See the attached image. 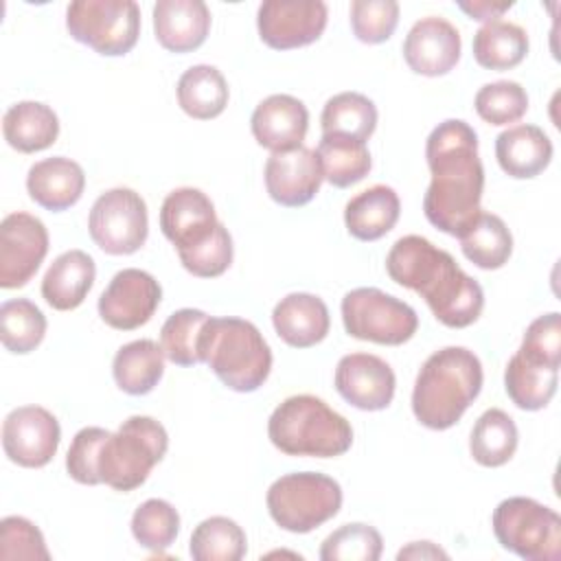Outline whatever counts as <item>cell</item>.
Segmentation results:
<instances>
[{"mask_svg": "<svg viewBox=\"0 0 561 561\" xmlns=\"http://www.w3.org/2000/svg\"><path fill=\"white\" fill-rule=\"evenodd\" d=\"M432 182L423 197L427 221L460 237L480 215L484 169L478 156V134L460 118L438 123L425 142Z\"/></svg>", "mask_w": 561, "mask_h": 561, "instance_id": "1", "label": "cell"}, {"mask_svg": "<svg viewBox=\"0 0 561 561\" xmlns=\"http://www.w3.org/2000/svg\"><path fill=\"white\" fill-rule=\"evenodd\" d=\"M388 276L416 291L434 318L449 329L473 324L484 309V291L476 278L465 274L454 256L421 234L394 241L386 256Z\"/></svg>", "mask_w": 561, "mask_h": 561, "instance_id": "2", "label": "cell"}, {"mask_svg": "<svg viewBox=\"0 0 561 561\" xmlns=\"http://www.w3.org/2000/svg\"><path fill=\"white\" fill-rule=\"evenodd\" d=\"M482 364L465 346H445L432 353L414 381L412 412L430 430H449L482 390Z\"/></svg>", "mask_w": 561, "mask_h": 561, "instance_id": "3", "label": "cell"}, {"mask_svg": "<svg viewBox=\"0 0 561 561\" xmlns=\"http://www.w3.org/2000/svg\"><path fill=\"white\" fill-rule=\"evenodd\" d=\"M267 436L287 456L335 458L351 449V423L313 394H294L276 405Z\"/></svg>", "mask_w": 561, "mask_h": 561, "instance_id": "4", "label": "cell"}, {"mask_svg": "<svg viewBox=\"0 0 561 561\" xmlns=\"http://www.w3.org/2000/svg\"><path fill=\"white\" fill-rule=\"evenodd\" d=\"M199 359L234 392L259 390L272 370V351L243 318H208L199 335Z\"/></svg>", "mask_w": 561, "mask_h": 561, "instance_id": "5", "label": "cell"}, {"mask_svg": "<svg viewBox=\"0 0 561 561\" xmlns=\"http://www.w3.org/2000/svg\"><path fill=\"white\" fill-rule=\"evenodd\" d=\"M169 434L151 416H129L105 438L99 454L101 482L114 491H134L149 478L151 469L164 458Z\"/></svg>", "mask_w": 561, "mask_h": 561, "instance_id": "6", "label": "cell"}, {"mask_svg": "<svg viewBox=\"0 0 561 561\" xmlns=\"http://www.w3.org/2000/svg\"><path fill=\"white\" fill-rule=\"evenodd\" d=\"M265 502L283 530L305 535L340 513L342 486L324 473L298 471L274 480Z\"/></svg>", "mask_w": 561, "mask_h": 561, "instance_id": "7", "label": "cell"}, {"mask_svg": "<svg viewBox=\"0 0 561 561\" xmlns=\"http://www.w3.org/2000/svg\"><path fill=\"white\" fill-rule=\"evenodd\" d=\"M500 546L526 561L561 559V517L533 497H506L491 517Z\"/></svg>", "mask_w": 561, "mask_h": 561, "instance_id": "8", "label": "cell"}, {"mask_svg": "<svg viewBox=\"0 0 561 561\" xmlns=\"http://www.w3.org/2000/svg\"><path fill=\"white\" fill-rule=\"evenodd\" d=\"M72 39L105 57L127 55L140 35V9L134 0H77L66 9Z\"/></svg>", "mask_w": 561, "mask_h": 561, "instance_id": "9", "label": "cell"}, {"mask_svg": "<svg viewBox=\"0 0 561 561\" xmlns=\"http://www.w3.org/2000/svg\"><path fill=\"white\" fill-rule=\"evenodd\" d=\"M342 322L351 337L383 346H401L419 329L416 311L377 287L351 289L342 298Z\"/></svg>", "mask_w": 561, "mask_h": 561, "instance_id": "10", "label": "cell"}, {"mask_svg": "<svg viewBox=\"0 0 561 561\" xmlns=\"http://www.w3.org/2000/svg\"><path fill=\"white\" fill-rule=\"evenodd\" d=\"M88 230L105 254H134L145 245L149 234L147 204L131 188H110L92 204Z\"/></svg>", "mask_w": 561, "mask_h": 561, "instance_id": "11", "label": "cell"}, {"mask_svg": "<svg viewBox=\"0 0 561 561\" xmlns=\"http://www.w3.org/2000/svg\"><path fill=\"white\" fill-rule=\"evenodd\" d=\"M329 9L322 0H265L256 11L263 44L274 50L309 46L327 28Z\"/></svg>", "mask_w": 561, "mask_h": 561, "instance_id": "12", "label": "cell"}, {"mask_svg": "<svg viewBox=\"0 0 561 561\" xmlns=\"http://www.w3.org/2000/svg\"><path fill=\"white\" fill-rule=\"evenodd\" d=\"M48 252V230L35 215L11 213L0 224V287H24Z\"/></svg>", "mask_w": 561, "mask_h": 561, "instance_id": "13", "label": "cell"}, {"mask_svg": "<svg viewBox=\"0 0 561 561\" xmlns=\"http://www.w3.org/2000/svg\"><path fill=\"white\" fill-rule=\"evenodd\" d=\"M59 421L42 405H22L7 414L2 423V449L7 458L26 469H39L59 449Z\"/></svg>", "mask_w": 561, "mask_h": 561, "instance_id": "14", "label": "cell"}, {"mask_svg": "<svg viewBox=\"0 0 561 561\" xmlns=\"http://www.w3.org/2000/svg\"><path fill=\"white\" fill-rule=\"evenodd\" d=\"M160 298L162 287L149 272L127 267L116 272L101 294L99 316L116 331H134L151 320Z\"/></svg>", "mask_w": 561, "mask_h": 561, "instance_id": "15", "label": "cell"}, {"mask_svg": "<svg viewBox=\"0 0 561 561\" xmlns=\"http://www.w3.org/2000/svg\"><path fill=\"white\" fill-rule=\"evenodd\" d=\"M394 388V370L377 355L351 353L344 355L335 366V390L357 410H386L392 403Z\"/></svg>", "mask_w": 561, "mask_h": 561, "instance_id": "16", "label": "cell"}, {"mask_svg": "<svg viewBox=\"0 0 561 561\" xmlns=\"http://www.w3.org/2000/svg\"><path fill=\"white\" fill-rule=\"evenodd\" d=\"M324 175L316 149L305 145L272 153L265 162V188L267 195L287 208L309 204L320 191Z\"/></svg>", "mask_w": 561, "mask_h": 561, "instance_id": "17", "label": "cell"}, {"mask_svg": "<svg viewBox=\"0 0 561 561\" xmlns=\"http://www.w3.org/2000/svg\"><path fill=\"white\" fill-rule=\"evenodd\" d=\"M219 219L210 197L193 186L171 191L160 208L162 234L175 245L178 254L202 245L217 228Z\"/></svg>", "mask_w": 561, "mask_h": 561, "instance_id": "18", "label": "cell"}, {"mask_svg": "<svg viewBox=\"0 0 561 561\" xmlns=\"http://www.w3.org/2000/svg\"><path fill=\"white\" fill-rule=\"evenodd\" d=\"M458 28L438 15H427L408 31L403 42V59L412 72L423 77L447 75L460 59Z\"/></svg>", "mask_w": 561, "mask_h": 561, "instance_id": "19", "label": "cell"}, {"mask_svg": "<svg viewBox=\"0 0 561 561\" xmlns=\"http://www.w3.org/2000/svg\"><path fill=\"white\" fill-rule=\"evenodd\" d=\"M250 129L254 140L272 153L289 151L302 145L309 129V112L291 94H272L254 107Z\"/></svg>", "mask_w": 561, "mask_h": 561, "instance_id": "20", "label": "cell"}, {"mask_svg": "<svg viewBox=\"0 0 561 561\" xmlns=\"http://www.w3.org/2000/svg\"><path fill=\"white\" fill-rule=\"evenodd\" d=\"M210 31V11L202 0H158L153 4V33L169 53L199 48Z\"/></svg>", "mask_w": 561, "mask_h": 561, "instance_id": "21", "label": "cell"}, {"mask_svg": "<svg viewBox=\"0 0 561 561\" xmlns=\"http://www.w3.org/2000/svg\"><path fill=\"white\" fill-rule=\"evenodd\" d=\"M85 188V173L79 162L53 156L35 162L26 175V191L35 204L61 213L75 206Z\"/></svg>", "mask_w": 561, "mask_h": 561, "instance_id": "22", "label": "cell"}, {"mask_svg": "<svg viewBox=\"0 0 561 561\" xmlns=\"http://www.w3.org/2000/svg\"><path fill=\"white\" fill-rule=\"evenodd\" d=\"M272 324L285 344L294 348H309L327 337L331 318L322 298L296 291L276 302Z\"/></svg>", "mask_w": 561, "mask_h": 561, "instance_id": "23", "label": "cell"}, {"mask_svg": "<svg viewBox=\"0 0 561 561\" xmlns=\"http://www.w3.org/2000/svg\"><path fill=\"white\" fill-rule=\"evenodd\" d=\"M552 140L537 125H515L495 138L500 169L515 180L539 175L552 160Z\"/></svg>", "mask_w": 561, "mask_h": 561, "instance_id": "24", "label": "cell"}, {"mask_svg": "<svg viewBox=\"0 0 561 561\" xmlns=\"http://www.w3.org/2000/svg\"><path fill=\"white\" fill-rule=\"evenodd\" d=\"M96 265L83 250L59 254L42 278V296L57 311L77 309L94 285Z\"/></svg>", "mask_w": 561, "mask_h": 561, "instance_id": "25", "label": "cell"}, {"mask_svg": "<svg viewBox=\"0 0 561 561\" xmlns=\"http://www.w3.org/2000/svg\"><path fill=\"white\" fill-rule=\"evenodd\" d=\"M399 213L401 202L394 188L375 184L348 199L344 208V224L351 237L359 241H377L394 228Z\"/></svg>", "mask_w": 561, "mask_h": 561, "instance_id": "26", "label": "cell"}, {"mask_svg": "<svg viewBox=\"0 0 561 561\" xmlns=\"http://www.w3.org/2000/svg\"><path fill=\"white\" fill-rule=\"evenodd\" d=\"M4 140L20 153L48 149L59 136L57 114L39 101H20L4 112Z\"/></svg>", "mask_w": 561, "mask_h": 561, "instance_id": "27", "label": "cell"}, {"mask_svg": "<svg viewBox=\"0 0 561 561\" xmlns=\"http://www.w3.org/2000/svg\"><path fill=\"white\" fill-rule=\"evenodd\" d=\"M164 373V351L158 342L142 337L121 346L112 362L116 386L134 397L151 392Z\"/></svg>", "mask_w": 561, "mask_h": 561, "instance_id": "28", "label": "cell"}, {"mask_svg": "<svg viewBox=\"0 0 561 561\" xmlns=\"http://www.w3.org/2000/svg\"><path fill=\"white\" fill-rule=\"evenodd\" d=\"M178 103L191 118H217L228 105V83L215 66H191L178 81Z\"/></svg>", "mask_w": 561, "mask_h": 561, "instance_id": "29", "label": "cell"}, {"mask_svg": "<svg viewBox=\"0 0 561 561\" xmlns=\"http://www.w3.org/2000/svg\"><path fill=\"white\" fill-rule=\"evenodd\" d=\"M458 239L462 254L480 270H500L513 254V234L504 219L493 213L480 210Z\"/></svg>", "mask_w": 561, "mask_h": 561, "instance_id": "30", "label": "cell"}, {"mask_svg": "<svg viewBox=\"0 0 561 561\" xmlns=\"http://www.w3.org/2000/svg\"><path fill=\"white\" fill-rule=\"evenodd\" d=\"M559 370L528 362L524 355L515 353L504 370V388L508 399L526 412L541 410L550 403L557 392Z\"/></svg>", "mask_w": 561, "mask_h": 561, "instance_id": "31", "label": "cell"}, {"mask_svg": "<svg viewBox=\"0 0 561 561\" xmlns=\"http://www.w3.org/2000/svg\"><path fill=\"white\" fill-rule=\"evenodd\" d=\"M517 440L515 421L504 410L491 408L482 412L471 427L469 451L482 467H502L515 456Z\"/></svg>", "mask_w": 561, "mask_h": 561, "instance_id": "32", "label": "cell"}, {"mask_svg": "<svg viewBox=\"0 0 561 561\" xmlns=\"http://www.w3.org/2000/svg\"><path fill=\"white\" fill-rule=\"evenodd\" d=\"M528 35L519 24L495 20L473 35V57L486 70H511L524 61Z\"/></svg>", "mask_w": 561, "mask_h": 561, "instance_id": "33", "label": "cell"}, {"mask_svg": "<svg viewBox=\"0 0 561 561\" xmlns=\"http://www.w3.org/2000/svg\"><path fill=\"white\" fill-rule=\"evenodd\" d=\"M320 127L322 136H346L366 142L377 127V107L359 92H340L324 103Z\"/></svg>", "mask_w": 561, "mask_h": 561, "instance_id": "34", "label": "cell"}, {"mask_svg": "<svg viewBox=\"0 0 561 561\" xmlns=\"http://www.w3.org/2000/svg\"><path fill=\"white\" fill-rule=\"evenodd\" d=\"M316 153L324 180L337 188L357 184L373 167L366 142L346 136H322Z\"/></svg>", "mask_w": 561, "mask_h": 561, "instance_id": "35", "label": "cell"}, {"mask_svg": "<svg viewBox=\"0 0 561 561\" xmlns=\"http://www.w3.org/2000/svg\"><path fill=\"white\" fill-rule=\"evenodd\" d=\"M248 541L243 528L224 515L199 522L191 535L188 552L195 561H239L245 557Z\"/></svg>", "mask_w": 561, "mask_h": 561, "instance_id": "36", "label": "cell"}, {"mask_svg": "<svg viewBox=\"0 0 561 561\" xmlns=\"http://www.w3.org/2000/svg\"><path fill=\"white\" fill-rule=\"evenodd\" d=\"M46 335V316L26 300L13 298L0 307V340L9 353L26 355L35 351Z\"/></svg>", "mask_w": 561, "mask_h": 561, "instance_id": "37", "label": "cell"}, {"mask_svg": "<svg viewBox=\"0 0 561 561\" xmlns=\"http://www.w3.org/2000/svg\"><path fill=\"white\" fill-rule=\"evenodd\" d=\"M210 316L202 309H178L160 329L164 357L178 366H195L199 359V335Z\"/></svg>", "mask_w": 561, "mask_h": 561, "instance_id": "38", "label": "cell"}, {"mask_svg": "<svg viewBox=\"0 0 561 561\" xmlns=\"http://www.w3.org/2000/svg\"><path fill=\"white\" fill-rule=\"evenodd\" d=\"M180 533V515L167 500L151 497L142 502L131 515V535L134 539L151 550L162 552L173 546Z\"/></svg>", "mask_w": 561, "mask_h": 561, "instance_id": "39", "label": "cell"}, {"mask_svg": "<svg viewBox=\"0 0 561 561\" xmlns=\"http://www.w3.org/2000/svg\"><path fill=\"white\" fill-rule=\"evenodd\" d=\"M383 541L377 528L353 522L333 530L320 546L318 557L322 561H377L381 557Z\"/></svg>", "mask_w": 561, "mask_h": 561, "instance_id": "40", "label": "cell"}, {"mask_svg": "<svg viewBox=\"0 0 561 561\" xmlns=\"http://www.w3.org/2000/svg\"><path fill=\"white\" fill-rule=\"evenodd\" d=\"M473 105L484 123L508 125L526 114L528 94L517 81H493L478 90Z\"/></svg>", "mask_w": 561, "mask_h": 561, "instance_id": "41", "label": "cell"}, {"mask_svg": "<svg viewBox=\"0 0 561 561\" xmlns=\"http://www.w3.org/2000/svg\"><path fill=\"white\" fill-rule=\"evenodd\" d=\"M399 24V2L355 0L351 2V28L364 44H381L392 37Z\"/></svg>", "mask_w": 561, "mask_h": 561, "instance_id": "42", "label": "cell"}, {"mask_svg": "<svg viewBox=\"0 0 561 561\" xmlns=\"http://www.w3.org/2000/svg\"><path fill=\"white\" fill-rule=\"evenodd\" d=\"M0 559L2 561H48L39 528L20 515H9L0 522Z\"/></svg>", "mask_w": 561, "mask_h": 561, "instance_id": "43", "label": "cell"}, {"mask_svg": "<svg viewBox=\"0 0 561 561\" xmlns=\"http://www.w3.org/2000/svg\"><path fill=\"white\" fill-rule=\"evenodd\" d=\"M232 254H234L232 237H230L228 228L219 221L215 232L202 245H197L188 252H182L178 256H180V263L184 265V270L191 272L193 276L215 278V276H221L230 267Z\"/></svg>", "mask_w": 561, "mask_h": 561, "instance_id": "44", "label": "cell"}, {"mask_svg": "<svg viewBox=\"0 0 561 561\" xmlns=\"http://www.w3.org/2000/svg\"><path fill=\"white\" fill-rule=\"evenodd\" d=\"M517 353L524 355L528 362L559 370V366H561V316H559V311H550L546 316L535 318L528 324Z\"/></svg>", "mask_w": 561, "mask_h": 561, "instance_id": "45", "label": "cell"}, {"mask_svg": "<svg viewBox=\"0 0 561 561\" xmlns=\"http://www.w3.org/2000/svg\"><path fill=\"white\" fill-rule=\"evenodd\" d=\"M107 436L110 432L103 427H83L75 434L66 454V469L75 482L88 486L101 484L99 454Z\"/></svg>", "mask_w": 561, "mask_h": 561, "instance_id": "46", "label": "cell"}, {"mask_svg": "<svg viewBox=\"0 0 561 561\" xmlns=\"http://www.w3.org/2000/svg\"><path fill=\"white\" fill-rule=\"evenodd\" d=\"M458 7L471 18V20H478V22H495L502 18L504 11H508L513 7V2H489V0H473V2H458Z\"/></svg>", "mask_w": 561, "mask_h": 561, "instance_id": "47", "label": "cell"}, {"mask_svg": "<svg viewBox=\"0 0 561 561\" xmlns=\"http://www.w3.org/2000/svg\"><path fill=\"white\" fill-rule=\"evenodd\" d=\"M397 559H447V552L432 541H412L397 552Z\"/></svg>", "mask_w": 561, "mask_h": 561, "instance_id": "48", "label": "cell"}]
</instances>
